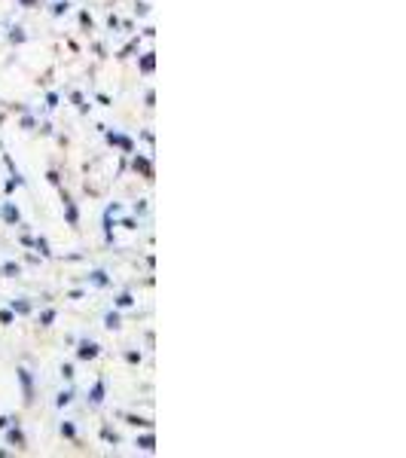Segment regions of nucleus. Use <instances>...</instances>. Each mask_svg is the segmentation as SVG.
<instances>
[{
	"label": "nucleus",
	"instance_id": "2",
	"mask_svg": "<svg viewBox=\"0 0 406 458\" xmlns=\"http://www.w3.org/2000/svg\"><path fill=\"white\" fill-rule=\"evenodd\" d=\"M101 400H104V382H98L92 388V403H101Z\"/></svg>",
	"mask_w": 406,
	"mask_h": 458
},
{
	"label": "nucleus",
	"instance_id": "5",
	"mask_svg": "<svg viewBox=\"0 0 406 458\" xmlns=\"http://www.w3.org/2000/svg\"><path fill=\"white\" fill-rule=\"evenodd\" d=\"M3 272H6V275H19V266H12V263H6V266H3Z\"/></svg>",
	"mask_w": 406,
	"mask_h": 458
},
{
	"label": "nucleus",
	"instance_id": "7",
	"mask_svg": "<svg viewBox=\"0 0 406 458\" xmlns=\"http://www.w3.org/2000/svg\"><path fill=\"white\" fill-rule=\"evenodd\" d=\"M107 327H110V330L119 327V318H116V315H107Z\"/></svg>",
	"mask_w": 406,
	"mask_h": 458
},
{
	"label": "nucleus",
	"instance_id": "6",
	"mask_svg": "<svg viewBox=\"0 0 406 458\" xmlns=\"http://www.w3.org/2000/svg\"><path fill=\"white\" fill-rule=\"evenodd\" d=\"M116 303H119V306H132V296H129V293H122V296L116 299Z\"/></svg>",
	"mask_w": 406,
	"mask_h": 458
},
{
	"label": "nucleus",
	"instance_id": "3",
	"mask_svg": "<svg viewBox=\"0 0 406 458\" xmlns=\"http://www.w3.org/2000/svg\"><path fill=\"white\" fill-rule=\"evenodd\" d=\"M137 446H140V449H153V437H140Z\"/></svg>",
	"mask_w": 406,
	"mask_h": 458
},
{
	"label": "nucleus",
	"instance_id": "1",
	"mask_svg": "<svg viewBox=\"0 0 406 458\" xmlns=\"http://www.w3.org/2000/svg\"><path fill=\"white\" fill-rule=\"evenodd\" d=\"M95 355H98V345H95V342H83V345H80V358H83V361H89V358H95Z\"/></svg>",
	"mask_w": 406,
	"mask_h": 458
},
{
	"label": "nucleus",
	"instance_id": "4",
	"mask_svg": "<svg viewBox=\"0 0 406 458\" xmlns=\"http://www.w3.org/2000/svg\"><path fill=\"white\" fill-rule=\"evenodd\" d=\"M9 440H12V443H19V446L25 443V437H22V431H12V434H9Z\"/></svg>",
	"mask_w": 406,
	"mask_h": 458
},
{
	"label": "nucleus",
	"instance_id": "9",
	"mask_svg": "<svg viewBox=\"0 0 406 458\" xmlns=\"http://www.w3.org/2000/svg\"><path fill=\"white\" fill-rule=\"evenodd\" d=\"M70 400V391H64V394H58V407H64V403Z\"/></svg>",
	"mask_w": 406,
	"mask_h": 458
},
{
	"label": "nucleus",
	"instance_id": "8",
	"mask_svg": "<svg viewBox=\"0 0 406 458\" xmlns=\"http://www.w3.org/2000/svg\"><path fill=\"white\" fill-rule=\"evenodd\" d=\"M3 214H6V220H19V211H12V208H6Z\"/></svg>",
	"mask_w": 406,
	"mask_h": 458
}]
</instances>
